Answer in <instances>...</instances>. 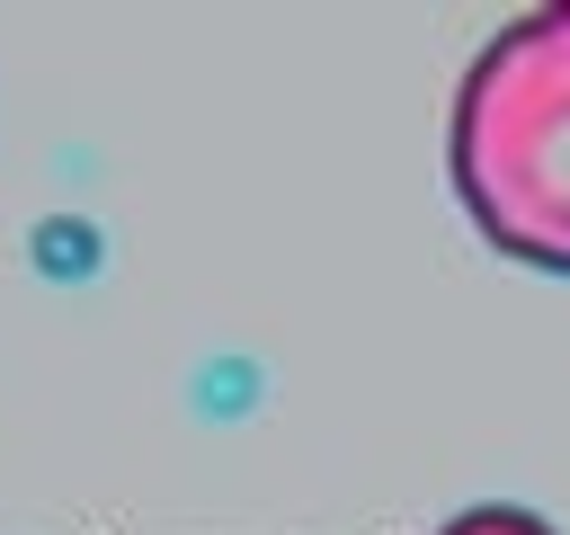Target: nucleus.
I'll use <instances>...</instances> for the list:
<instances>
[{
    "mask_svg": "<svg viewBox=\"0 0 570 535\" xmlns=\"http://www.w3.org/2000/svg\"><path fill=\"white\" fill-rule=\"evenodd\" d=\"M436 535H561V526H552V517H534V508H517V499H481V508L445 517Z\"/></svg>",
    "mask_w": 570,
    "mask_h": 535,
    "instance_id": "f03ea898",
    "label": "nucleus"
},
{
    "mask_svg": "<svg viewBox=\"0 0 570 535\" xmlns=\"http://www.w3.org/2000/svg\"><path fill=\"white\" fill-rule=\"evenodd\" d=\"M445 169L499 259L570 276V0L472 45L445 116Z\"/></svg>",
    "mask_w": 570,
    "mask_h": 535,
    "instance_id": "f257e3e1",
    "label": "nucleus"
}]
</instances>
